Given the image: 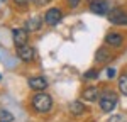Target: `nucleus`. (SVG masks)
Here are the masks:
<instances>
[{
	"mask_svg": "<svg viewBox=\"0 0 127 122\" xmlns=\"http://www.w3.org/2000/svg\"><path fill=\"white\" fill-rule=\"evenodd\" d=\"M31 103H32L34 110L44 114V112L51 110V107H53V98L49 97L48 93H44V90H42V92H37V93L31 98Z\"/></svg>",
	"mask_w": 127,
	"mask_h": 122,
	"instance_id": "1",
	"label": "nucleus"
},
{
	"mask_svg": "<svg viewBox=\"0 0 127 122\" xmlns=\"http://www.w3.org/2000/svg\"><path fill=\"white\" fill-rule=\"evenodd\" d=\"M117 100L119 98H117V95H115L114 92H103V93L100 95V98H98V103H100V109L103 112L110 114V112L117 107Z\"/></svg>",
	"mask_w": 127,
	"mask_h": 122,
	"instance_id": "2",
	"label": "nucleus"
},
{
	"mask_svg": "<svg viewBox=\"0 0 127 122\" xmlns=\"http://www.w3.org/2000/svg\"><path fill=\"white\" fill-rule=\"evenodd\" d=\"M107 17L108 22L114 26H127V12H124L122 9H110Z\"/></svg>",
	"mask_w": 127,
	"mask_h": 122,
	"instance_id": "3",
	"label": "nucleus"
},
{
	"mask_svg": "<svg viewBox=\"0 0 127 122\" xmlns=\"http://www.w3.org/2000/svg\"><path fill=\"white\" fill-rule=\"evenodd\" d=\"M61 19H63V12L59 9H56V7L46 10V14H44V22H46L48 26H51V27L58 26L59 22H61Z\"/></svg>",
	"mask_w": 127,
	"mask_h": 122,
	"instance_id": "4",
	"label": "nucleus"
},
{
	"mask_svg": "<svg viewBox=\"0 0 127 122\" xmlns=\"http://www.w3.org/2000/svg\"><path fill=\"white\" fill-rule=\"evenodd\" d=\"M90 10L97 15H107L110 12V3L107 0H92L90 3Z\"/></svg>",
	"mask_w": 127,
	"mask_h": 122,
	"instance_id": "5",
	"label": "nucleus"
},
{
	"mask_svg": "<svg viewBox=\"0 0 127 122\" xmlns=\"http://www.w3.org/2000/svg\"><path fill=\"white\" fill-rule=\"evenodd\" d=\"M17 56H19V60L26 61V63H29L36 58V51L32 46H27V44H22L17 48Z\"/></svg>",
	"mask_w": 127,
	"mask_h": 122,
	"instance_id": "6",
	"label": "nucleus"
},
{
	"mask_svg": "<svg viewBox=\"0 0 127 122\" xmlns=\"http://www.w3.org/2000/svg\"><path fill=\"white\" fill-rule=\"evenodd\" d=\"M12 39L14 42L17 44V46H22V44H27V39H29V34H27V30L26 29H12Z\"/></svg>",
	"mask_w": 127,
	"mask_h": 122,
	"instance_id": "7",
	"label": "nucleus"
},
{
	"mask_svg": "<svg viewBox=\"0 0 127 122\" xmlns=\"http://www.w3.org/2000/svg\"><path fill=\"white\" fill-rule=\"evenodd\" d=\"M27 85H29L32 90L42 92L46 87H48V80H46V78H42V76H34V78H29Z\"/></svg>",
	"mask_w": 127,
	"mask_h": 122,
	"instance_id": "8",
	"label": "nucleus"
},
{
	"mask_svg": "<svg viewBox=\"0 0 127 122\" xmlns=\"http://www.w3.org/2000/svg\"><path fill=\"white\" fill-rule=\"evenodd\" d=\"M122 41H124V37L119 32H108L107 36H105V42H107L108 46H112V48H120Z\"/></svg>",
	"mask_w": 127,
	"mask_h": 122,
	"instance_id": "9",
	"label": "nucleus"
},
{
	"mask_svg": "<svg viewBox=\"0 0 127 122\" xmlns=\"http://www.w3.org/2000/svg\"><path fill=\"white\" fill-rule=\"evenodd\" d=\"M100 98V90L98 87H88L83 90V100H88V102H97Z\"/></svg>",
	"mask_w": 127,
	"mask_h": 122,
	"instance_id": "10",
	"label": "nucleus"
},
{
	"mask_svg": "<svg viewBox=\"0 0 127 122\" xmlns=\"http://www.w3.org/2000/svg\"><path fill=\"white\" fill-rule=\"evenodd\" d=\"M95 60L98 61V63H107V61L112 60V54H110V51L103 46V48H98L97 53H95Z\"/></svg>",
	"mask_w": 127,
	"mask_h": 122,
	"instance_id": "11",
	"label": "nucleus"
},
{
	"mask_svg": "<svg viewBox=\"0 0 127 122\" xmlns=\"http://www.w3.org/2000/svg\"><path fill=\"white\" fill-rule=\"evenodd\" d=\"M69 112H71L73 115H83V114L87 112V107L83 105V102L73 100L71 103H69Z\"/></svg>",
	"mask_w": 127,
	"mask_h": 122,
	"instance_id": "12",
	"label": "nucleus"
},
{
	"mask_svg": "<svg viewBox=\"0 0 127 122\" xmlns=\"http://www.w3.org/2000/svg\"><path fill=\"white\" fill-rule=\"evenodd\" d=\"M41 24H42V19L32 17V19H29L26 22V30H27V32H34V30H37L41 27Z\"/></svg>",
	"mask_w": 127,
	"mask_h": 122,
	"instance_id": "13",
	"label": "nucleus"
},
{
	"mask_svg": "<svg viewBox=\"0 0 127 122\" xmlns=\"http://www.w3.org/2000/svg\"><path fill=\"white\" fill-rule=\"evenodd\" d=\"M119 90L127 97V75H122V76L119 78Z\"/></svg>",
	"mask_w": 127,
	"mask_h": 122,
	"instance_id": "14",
	"label": "nucleus"
},
{
	"mask_svg": "<svg viewBox=\"0 0 127 122\" xmlns=\"http://www.w3.org/2000/svg\"><path fill=\"white\" fill-rule=\"evenodd\" d=\"M14 121V115L10 114L9 110H0V122H12Z\"/></svg>",
	"mask_w": 127,
	"mask_h": 122,
	"instance_id": "15",
	"label": "nucleus"
},
{
	"mask_svg": "<svg viewBox=\"0 0 127 122\" xmlns=\"http://www.w3.org/2000/svg\"><path fill=\"white\" fill-rule=\"evenodd\" d=\"M85 78L87 80H93V78H98V71L97 70H88L85 73Z\"/></svg>",
	"mask_w": 127,
	"mask_h": 122,
	"instance_id": "16",
	"label": "nucleus"
},
{
	"mask_svg": "<svg viewBox=\"0 0 127 122\" xmlns=\"http://www.w3.org/2000/svg\"><path fill=\"white\" fill-rule=\"evenodd\" d=\"M68 3H69L71 9H76V7L80 5V0H68Z\"/></svg>",
	"mask_w": 127,
	"mask_h": 122,
	"instance_id": "17",
	"label": "nucleus"
},
{
	"mask_svg": "<svg viewBox=\"0 0 127 122\" xmlns=\"http://www.w3.org/2000/svg\"><path fill=\"white\" fill-rule=\"evenodd\" d=\"M32 2H34V3H36V5H48L49 2H51V0H32Z\"/></svg>",
	"mask_w": 127,
	"mask_h": 122,
	"instance_id": "18",
	"label": "nucleus"
},
{
	"mask_svg": "<svg viewBox=\"0 0 127 122\" xmlns=\"http://www.w3.org/2000/svg\"><path fill=\"white\" fill-rule=\"evenodd\" d=\"M107 76L108 78H114V76H115V70H114V68H108L107 70Z\"/></svg>",
	"mask_w": 127,
	"mask_h": 122,
	"instance_id": "19",
	"label": "nucleus"
},
{
	"mask_svg": "<svg viewBox=\"0 0 127 122\" xmlns=\"http://www.w3.org/2000/svg\"><path fill=\"white\" fill-rule=\"evenodd\" d=\"M17 5H26V3H29V0H14Z\"/></svg>",
	"mask_w": 127,
	"mask_h": 122,
	"instance_id": "20",
	"label": "nucleus"
}]
</instances>
